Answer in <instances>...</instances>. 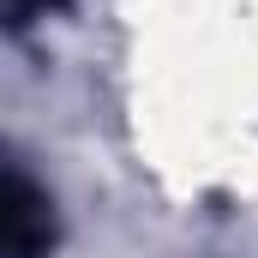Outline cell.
<instances>
[{"mask_svg": "<svg viewBox=\"0 0 258 258\" xmlns=\"http://www.w3.org/2000/svg\"><path fill=\"white\" fill-rule=\"evenodd\" d=\"M54 198L36 186V174L6 156V186H0V258H48L54 252Z\"/></svg>", "mask_w": 258, "mask_h": 258, "instance_id": "obj_1", "label": "cell"}, {"mask_svg": "<svg viewBox=\"0 0 258 258\" xmlns=\"http://www.w3.org/2000/svg\"><path fill=\"white\" fill-rule=\"evenodd\" d=\"M66 0H0V12H6V30L12 36H24L30 24H42L48 12H60Z\"/></svg>", "mask_w": 258, "mask_h": 258, "instance_id": "obj_2", "label": "cell"}]
</instances>
